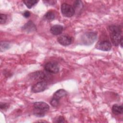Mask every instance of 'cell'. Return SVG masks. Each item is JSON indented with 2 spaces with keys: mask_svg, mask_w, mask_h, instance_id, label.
<instances>
[{
  "mask_svg": "<svg viewBox=\"0 0 123 123\" xmlns=\"http://www.w3.org/2000/svg\"><path fill=\"white\" fill-rule=\"evenodd\" d=\"M109 30L111 42L115 46H118L122 37L121 27L118 25H111L109 27Z\"/></svg>",
  "mask_w": 123,
  "mask_h": 123,
  "instance_id": "1",
  "label": "cell"
},
{
  "mask_svg": "<svg viewBox=\"0 0 123 123\" xmlns=\"http://www.w3.org/2000/svg\"><path fill=\"white\" fill-rule=\"evenodd\" d=\"M33 108L34 114L37 117H43L45 114V112L49 110V106L44 102L39 101L34 103Z\"/></svg>",
  "mask_w": 123,
  "mask_h": 123,
  "instance_id": "2",
  "label": "cell"
},
{
  "mask_svg": "<svg viewBox=\"0 0 123 123\" xmlns=\"http://www.w3.org/2000/svg\"><path fill=\"white\" fill-rule=\"evenodd\" d=\"M97 37V33L95 32H86L81 37V40L83 44L90 45L94 43Z\"/></svg>",
  "mask_w": 123,
  "mask_h": 123,
  "instance_id": "3",
  "label": "cell"
},
{
  "mask_svg": "<svg viewBox=\"0 0 123 123\" xmlns=\"http://www.w3.org/2000/svg\"><path fill=\"white\" fill-rule=\"evenodd\" d=\"M61 10L62 14L67 17L73 16L75 13V10L74 7L66 3H63L62 4Z\"/></svg>",
  "mask_w": 123,
  "mask_h": 123,
  "instance_id": "4",
  "label": "cell"
},
{
  "mask_svg": "<svg viewBox=\"0 0 123 123\" xmlns=\"http://www.w3.org/2000/svg\"><path fill=\"white\" fill-rule=\"evenodd\" d=\"M44 69L48 73L50 74H56L59 72L60 67L57 62H49L45 65Z\"/></svg>",
  "mask_w": 123,
  "mask_h": 123,
  "instance_id": "5",
  "label": "cell"
},
{
  "mask_svg": "<svg viewBox=\"0 0 123 123\" xmlns=\"http://www.w3.org/2000/svg\"><path fill=\"white\" fill-rule=\"evenodd\" d=\"M96 48L102 51H107L111 50V44L108 40H102L98 41L96 45Z\"/></svg>",
  "mask_w": 123,
  "mask_h": 123,
  "instance_id": "6",
  "label": "cell"
},
{
  "mask_svg": "<svg viewBox=\"0 0 123 123\" xmlns=\"http://www.w3.org/2000/svg\"><path fill=\"white\" fill-rule=\"evenodd\" d=\"M47 87V84L45 81H40L34 85L31 88L32 92L39 93L44 91Z\"/></svg>",
  "mask_w": 123,
  "mask_h": 123,
  "instance_id": "7",
  "label": "cell"
},
{
  "mask_svg": "<svg viewBox=\"0 0 123 123\" xmlns=\"http://www.w3.org/2000/svg\"><path fill=\"white\" fill-rule=\"evenodd\" d=\"M57 41L62 46H68L70 45L73 42V37L66 35L59 36L57 38Z\"/></svg>",
  "mask_w": 123,
  "mask_h": 123,
  "instance_id": "8",
  "label": "cell"
},
{
  "mask_svg": "<svg viewBox=\"0 0 123 123\" xmlns=\"http://www.w3.org/2000/svg\"><path fill=\"white\" fill-rule=\"evenodd\" d=\"M22 29L26 33H31L36 30V26L32 21H29L22 27Z\"/></svg>",
  "mask_w": 123,
  "mask_h": 123,
  "instance_id": "9",
  "label": "cell"
},
{
  "mask_svg": "<svg viewBox=\"0 0 123 123\" xmlns=\"http://www.w3.org/2000/svg\"><path fill=\"white\" fill-rule=\"evenodd\" d=\"M63 29V26L60 25H53L51 27L50 29V31L51 33V34H52L53 35L57 36V35H60L62 33Z\"/></svg>",
  "mask_w": 123,
  "mask_h": 123,
  "instance_id": "10",
  "label": "cell"
},
{
  "mask_svg": "<svg viewBox=\"0 0 123 123\" xmlns=\"http://www.w3.org/2000/svg\"><path fill=\"white\" fill-rule=\"evenodd\" d=\"M66 94H67V92L64 89H60L56 91L54 93L53 95V98L59 100L65 96L66 95Z\"/></svg>",
  "mask_w": 123,
  "mask_h": 123,
  "instance_id": "11",
  "label": "cell"
},
{
  "mask_svg": "<svg viewBox=\"0 0 123 123\" xmlns=\"http://www.w3.org/2000/svg\"><path fill=\"white\" fill-rule=\"evenodd\" d=\"M32 75L35 79L37 80H44L47 78V75L46 74L41 71H38L32 74Z\"/></svg>",
  "mask_w": 123,
  "mask_h": 123,
  "instance_id": "12",
  "label": "cell"
},
{
  "mask_svg": "<svg viewBox=\"0 0 123 123\" xmlns=\"http://www.w3.org/2000/svg\"><path fill=\"white\" fill-rule=\"evenodd\" d=\"M112 111L114 114H120L123 113V106L114 104L112 107Z\"/></svg>",
  "mask_w": 123,
  "mask_h": 123,
  "instance_id": "13",
  "label": "cell"
},
{
  "mask_svg": "<svg viewBox=\"0 0 123 123\" xmlns=\"http://www.w3.org/2000/svg\"><path fill=\"white\" fill-rule=\"evenodd\" d=\"M44 18L48 21H52L55 18V12L52 10L48 11L44 15Z\"/></svg>",
  "mask_w": 123,
  "mask_h": 123,
  "instance_id": "14",
  "label": "cell"
},
{
  "mask_svg": "<svg viewBox=\"0 0 123 123\" xmlns=\"http://www.w3.org/2000/svg\"><path fill=\"white\" fill-rule=\"evenodd\" d=\"M23 1L28 8L31 9L38 2V0H23Z\"/></svg>",
  "mask_w": 123,
  "mask_h": 123,
  "instance_id": "15",
  "label": "cell"
},
{
  "mask_svg": "<svg viewBox=\"0 0 123 123\" xmlns=\"http://www.w3.org/2000/svg\"><path fill=\"white\" fill-rule=\"evenodd\" d=\"M10 47L9 43L7 42H0V51L2 52L7 49H9Z\"/></svg>",
  "mask_w": 123,
  "mask_h": 123,
  "instance_id": "16",
  "label": "cell"
},
{
  "mask_svg": "<svg viewBox=\"0 0 123 123\" xmlns=\"http://www.w3.org/2000/svg\"><path fill=\"white\" fill-rule=\"evenodd\" d=\"M50 103L52 107H57L59 104V100L54 98H52L50 102Z\"/></svg>",
  "mask_w": 123,
  "mask_h": 123,
  "instance_id": "17",
  "label": "cell"
},
{
  "mask_svg": "<svg viewBox=\"0 0 123 123\" xmlns=\"http://www.w3.org/2000/svg\"><path fill=\"white\" fill-rule=\"evenodd\" d=\"M7 20V15L1 13L0 14V23L1 24H4Z\"/></svg>",
  "mask_w": 123,
  "mask_h": 123,
  "instance_id": "18",
  "label": "cell"
},
{
  "mask_svg": "<svg viewBox=\"0 0 123 123\" xmlns=\"http://www.w3.org/2000/svg\"><path fill=\"white\" fill-rule=\"evenodd\" d=\"M9 106V104H8V103H2V102L0 103V108L1 110H6V109H7L8 108Z\"/></svg>",
  "mask_w": 123,
  "mask_h": 123,
  "instance_id": "19",
  "label": "cell"
},
{
  "mask_svg": "<svg viewBox=\"0 0 123 123\" xmlns=\"http://www.w3.org/2000/svg\"><path fill=\"white\" fill-rule=\"evenodd\" d=\"M55 120L56 121H55V122L56 123H64L65 122L64 121V118L62 116H59Z\"/></svg>",
  "mask_w": 123,
  "mask_h": 123,
  "instance_id": "20",
  "label": "cell"
},
{
  "mask_svg": "<svg viewBox=\"0 0 123 123\" xmlns=\"http://www.w3.org/2000/svg\"><path fill=\"white\" fill-rule=\"evenodd\" d=\"M43 2L45 3V4H48L49 5H54L55 4V3L56 2V1L55 0H44Z\"/></svg>",
  "mask_w": 123,
  "mask_h": 123,
  "instance_id": "21",
  "label": "cell"
},
{
  "mask_svg": "<svg viewBox=\"0 0 123 123\" xmlns=\"http://www.w3.org/2000/svg\"><path fill=\"white\" fill-rule=\"evenodd\" d=\"M23 15L25 17V18H28L30 16V12H29V11H25L24 13H23Z\"/></svg>",
  "mask_w": 123,
  "mask_h": 123,
  "instance_id": "22",
  "label": "cell"
},
{
  "mask_svg": "<svg viewBox=\"0 0 123 123\" xmlns=\"http://www.w3.org/2000/svg\"><path fill=\"white\" fill-rule=\"evenodd\" d=\"M119 44L120 45L121 47H123V37H121V39H120V42H119Z\"/></svg>",
  "mask_w": 123,
  "mask_h": 123,
  "instance_id": "23",
  "label": "cell"
}]
</instances>
